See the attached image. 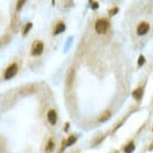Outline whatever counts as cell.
Listing matches in <instances>:
<instances>
[{
	"mask_svg": "<svg viewBox=\"0 0 153 153\" xmlns=\"http://www.w3.org/2000/svg\"><path fill=\"white\" fill-rule=\"evenodd\" d=\"M145 58H144V55H140V57L138 59V65L139 66H143L145 63Z\"/></svg>",
	"mask_w": 153,
	"mask_h": 153,
	"instance_id": "cell-16",
	"label": "cell"
},
{
	"mask_svg": "<svg viewBox=\"0 0 153 153\" xmlns=\"http://www.w3.org/2000/svg\"><path fill=\"white\" fill-rule=\"evenodd\" d=\"M109 22L105 19V18H100L96 21L95 24V29H96V32L98 34H105L108 31V28H109Z\"/></svg>",
	"mask_w": 153,
	"mask_h": 153,
	"instance_id": "cell-1",
	"label": "cell"
},
{
	"mask_svg": "<svg viewBox=\"0 0 153 153\" xmlns=\"http://www.w3.org/2000/svg\"><path fill=\"white\" fill-rule=\"evenodd\" d=\"M23 90H24V92L23 93H30V92H32L34 91V87L33 86H29V87H26L23 88Z\"/></svg>",
	"mask_w": 153,
	"mask_h": 153,
	"instance_id": "cell-17",
	"label": "cell"
},
{
	"mask_svg": "<svg viewBox=\"0 0 153 153\" xmlns=\"http://www.w3.org/2000/svg\"><path fill=\"white\" fill-rule=\"evenodd\" d=\"M19 25H20V21H19V18L17 15H14L13 18H11V29L15 32H16L19 28Z\"/></svg>",
	"mask_w": 153,
	"mask_h": 153,
	"instance_id": "cell-6",
	"label": "cell"
},
{
	"mask_svg": "<svg viewBox=\"0 0 153 153\" xmlns=\"http://www.w3.org/2000/svg\"><path fill=\"white\" fill-rule=\"evenodd\" d=\"M153 149V144H151V147H149V150H152Z\"/></svg>",
	"mask_w": 153,
	"mask_h": 153,
	"instance_id": "cell-20",
	"label": "cell"
},
{
	"mask_svg": "<svg viewBox=\"0 0 153 153\" xmlns=\"http://www.w3.org/2000/svg\"><path fill=\"white\" fill-rule=\"evenodd\" d=\"M152 131H153V128H152Z\"/></svg>",
	"mask_w": 153,
	"mask_h": 153,
	"instance_id": "cell-21",
	"label": "cell"
},
{
	"mask_svg": "<svg viewBox=\"0 0 153 153\" xmlns=\"http://www.w3.org/2000/svg\"><path fill=\"white\" fill-rule=\"evenodd\" d=\"M31 27H32V23H28L25 26L23 30V35H26L29 32V30L31 29Z\"/></svg>",
	"mask_w": 153,
	"mask_h": 153,
	"instance_id": "cell-14",
	"label": "cell"
},
{
	"mask_svg": "<svg viewBox=\"0 0 153 153\" xmlns=\"http://www.w3.org/2000/svg\"><path fill=\"white\" fill-rule=\"evenodd\" d=\"M111 112L109 111H105L103 114H102L101 115H100V117L99 118V122H104V121H106V120H108L109 118L111 117Z\"/></svg>",
	"mask_w": 153,
	"mask_h": 153,
	"instance_id": "cell-12",
	"label": "cell"
},
{
	"mask_svg": "<svg viewBox=\"0 0 153 153\" xmlns=\"http://www.w3.org/2000/svg\"><path fill=\"white\" fill-rule=\"evenodd\" d=\"M143 94H144V89L143 87H138L137 89H135V91H133L132 92V96L133 98L136 100H140L141 99L142 96H143Z\"/></svg>",
	"mask_w": 153,
	"mask_h": 153,
	"instance_id": "cell-7",
	"label": "cell"
},
{
	"mask_svg": "<svg viewBox=\"0 0 153 153\" xmlns=\"http://www.w3.org/2000/svg\"><path fill=\"white\" fill-rule=\"evenodd\" d=\"M65 24L63 23H59L57 26L55 27V29L54 30V35H59V34L62 33L65 30Z\"/></svg>",
	"mask_w": 153,
	"mask_h": 153,
	"instance_id": "cell-8",
	"label": "cell"
},
{
	"mask_svg": "<svg viewBox=\"0 0 153 153\" xmlns=\"http://www.w3.org/2000/svg\"><path fill=\"white\" fill-rule=\"evenodd\" d=\"M77 140V139L76 137H75L74 135H71L69 138L67 139L65 142V145H66V147H68V146H72V144H74L76 142Z\"/></svg>",
	"mask_w": 153,
	"mask_h": 153,
	"instance_id": "cell-13",
	"label": "cell"
},
{
	"mask_svg": "<svg viewBox=\"0 0 153 153\" xmlns=\"http://www.w3.org/2000/svg\"><path fill=\"white\" fill-rule=\"evenodd\" d=\"M118 11H119L118 7L115 6V7H112V8L109 11V15H111V16H113V15H115V14H117Z\"/></svg>",
	"mask_w": 153,
	"mask_h": 153,
	"instance_id": "cell-18",
	"label": "cell"
},
{
	"mask_svg": "<svg viewBox=\"0 0 153 153\" xmlns=\"http://www.w3.org/2000/svg\"><path fill=\"white\" fill-rule=\"evenodd\" d=\"M135 144L134 142H130L129 144H127L124 147V152L125 153H132L133 151L135 150Z\"/></svg>",
	"mask_w": 153,
	"mask_h": 153,
	"instance_id": "cell-10",
	"label": "cell"
},
{
	"mask_svg": "<svg viewBox=\"0 0 153 153\" xmlns=\"http://www.w3.org/2000/svg\"><path fill=\"white\" fill-rule=\"evenodd\" d=\"M150 29V26L149 24L146 23V22H142L137 27V35H144L148 32V30Z\"/></svg>",
	"mask_w": 153,
	"mask_h": 153,
	"instance_id": "cell-4",
	"label": "cell"
},
{
	"mask_svg": "<svg viewBox=\"0 0 153 153\" xmlns=\"http://www.w3.org/2000/svg\"><path fill=\"white\" fill-rule=\"evenodd\" d=\"M25 3H26V1H24V0L18 1V2H17V6H16V10H17V11H19V10L23 7V6L24 4H25Z\"/></svg>",
	"mask_w": 153,
	"mask_h": 153,
	"instance_id": "cell-15",
	"label": "cell"
},
{
	"mask_svg": "<svg viewBox=\"0 0 153 153\" xmlns=\"http://www.w3.org/2000/svg\"><path fill=\"white\" fill-rule=\"evenodd\" d=\"M10 40H11V37H10L8 35L2 36V37L0 38V48L3 47H4L5 45H6V44L10 42Z\"/></svg>",
	"mask_w": 153,
	"mask_h": 153,
	"instance_id": "cell-9",
	"label": "cell"
},
{
	"mask_svg": "<svg viewBox=\"0 0 153 153\" xmlns=\"http://www.w3.org/2000/svg\"><path fill=\"white\" fill-rule=\"evenodd\" d=\"M47 120L49 123L55 125L56 122H57V114L56 111H55L54 109H51L50 111L47 112Z\"/></svg>",
	"mask_w": 153,
	"mask_h": 153,
	"instance_id": "cell-5",
	"label": "cell"
},
{
	"mask_svg": "<svg viewBox=\"0 0 153 153\" xmlns=\"http://www.w3.org/2000/svg\"><path fill=\"white\" fill-rule=\"evenodd\" d=\"M98 7H99V3H97V2H93L92 4H91V8H92V10H96Z\"/></svg>",
	"mask_w": 153,
	"mask_h": 153,
	"instance_id": "cell-19",
	"label": "cell"
},
{
	"mask_svg": "<svg viewBox=\"0 0 153 153\" xmlns=\"http://www.w3.org/2000/svg\"><path fill=\"white\" fill-rule=\"evenodd\" d=\"M55 148V144L52 140H50L49 141L47 142V146H46V152L47 153H51L53 152Z\"/></svg>",
	"mask_w": 153,
	"mask_h": 153,
	"instance_id": "cell-11",
	"label": "cell"
},
{
	"mask_svg": "<svg viewBox=\"0 0 153 153\" xmlns=\"http://www.w3.org/2000/svg\"><path fill=\"white\" fill-rule=\"evenodd\" d=\"M43 48H44L43 42L39 40H36L32 44L31 55H40L43 52Z\"/></svg>",
	"mask_w": 153,
	"mask_h": 153,
	"instance_id": "cell-3",
	"label": "cell"
},
{
	"mask_svg": "<svg viewBox=\"0 0 153 153\" xmlns=\"http://www.w3.org/2000/svg\"><path fill=\"white\" fill-rule=\"evenodd\" d=\"M18 67L16 63H12L7 68L4 73V79H11L13 78L18 72Z\"/></svg>",
	"mask_w": 153,
	"mask_h": 153,
	"instance_id": "cell-2",
	"label": "cell"
}]
</instances>
